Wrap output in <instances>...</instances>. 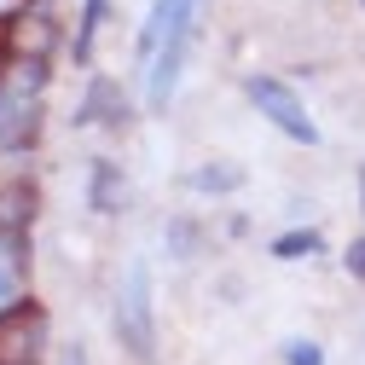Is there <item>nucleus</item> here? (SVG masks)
Masks as SVG:
<instances>
[{"label":"nucleus","mask_w":365,"mask_h":365,"mask_svg":"<svg viewBox=\"0 0 365 365\" xmlns=\"http://www.w3.org/2000/svg\"><path fill=\"white\" fill-rule=\"evenodd\" d=\"M110 325H116V342L128 348V359H140V365L157 359V313H151V267L145 261H133L122 272V296H116Z\"/></svg>","instance_id":"1"},{"label":"nucleus","mask_w":365,"mask_h":365,"mask_svg":"<svg viewBox=\"0 0 365 365\" xmlns=\"http://www.w3.org/2000/svg\"><path fill=\"white\" fill-rule=\"evenodd\" d=\"M244 99L279 128V133H290L296 145H319V122L307 116V105L296 99V87H284L279 76H250L244 81Z\"/></svg>","instance_id":"2"},{"label":"nucleus","mask_w":365,"mask_h":365,"mask_svg":"<svg viewBox=\"0 0 365 365\" xmlns=\"http://www.w3.org/2000/svg\"><path fill=\"white\" fill-rule=\"evenodd\" d=\"M41 354H47V313L12 296L0 307V365H41Z\"/></svg>","instance_id":"3"},{"label":"nucleus","mask_w":365,"mask_h":365,"mask_svg":"<svg viewBox=\"0 0 365 365\" xmlns=\"http://www.w3.org/2000/svg\"><path fill=\"white\" fill-rule=\"evenodd\" d=\"M87 203H93L99 215H116L128 209V180L110 157H93V168H87Z\"/></svg>","instance_id":"4"},{"label":"nucleus","mask_w":365,"mask_h":365,"mask_svg":"<svg viewBox=\"0 0 365 365\" xmlns=\"http://www.w3.org/2000/svg\"><path fill=\"white\" fill-rule=\"evenodd\" d=\"M93 122L122 128V87H116L110 76H93V87H87V99H81V110H76V128H93Z\"/></svg>","instance_id":"5"},{"label":"nucleus","mask_w":365,"mask_h":365,"mask_svg":"<svg viewBox=\"0 0 365 365\" xmlns=\"http://www.w3.org/2000/svg\"><path fill=\"white\" fill-rule=\"evenodd\" d=\"M180 186L197 192V197H232L244 186V168L238 163H203V168H186L180 174Z\"/></svg>","instance_id":"6"},{"label":"nucleus","mask_w":365,"mask_h":365,"mask_svg":"<svg viewBox=\"0 0 365 365\" xmlns=\"http://www.w3.org/2000/svg\"><path fill=\"white\" fill-rule=\"evenodd\" d=\"M35 105L29 99H18V93H0V151H18L29 133H35Z\"/></svg>","instance_id":"7"},{"label":"nucleus","mask_w":365,"mask_h":365,"mask_svg":"<svg viewBox=\"0 0 365 365\" xmlns=\"http://www.w3.org/2000/svg\"><path fill=\"white\" fill-rule=\"evenodd\" d=\"M319 250H325V238H319L313 226H296V232H279V238H272V255H279V261H307V255H319Z\"/></svg>","instance_id":"8"},{"label":"nucleus","mask_w":365,"mask_h":365,"mask_svg":"<svg viewBox=\"0 0 365 365\" xmlns=\"http://www.w3.org/2000/svg\"><path fill=\"white\" fill-rule=\"evenodd\" d=\"M105 29V0H81V35H76V64H93V41Z\"/></svg>","instance_id":"9"},{"label":"nucleus","mask_w":365,"mask_h":365,"mask_svg":"<svg viewBox=\"0 0 365 365\" xmlns=\"http://www.w3.org/2000/svg\"><path fill=\"white\" fill-rule=\"evenodd\" d=\"M29 215H35V192H29V186L0 192V232H12V226L24 232V226H29Z\"/></svg>","instance_id":"10"},{"label":"nucleus","mask_w":365,"mask_h":365,"mask_svg":"<svg viewBox=\"0 0 365 365\" xmlns=\"http://www.w3.org/2000/svg\"><path fill=\"white\" fill-rule=\"evenodd\" d=\"M279 354H284V365H325V348H319V342H307V336H290Z\"/></svg>","instance_id":"11"},{"label":"nucleus","mask_w":365,"mask_h":365,"mask_svg":"<svg viewBox=\"0 0 365 365\" xmlns=\"http://www.w3.org/2000/svg\"><path fill=\"white\" fill-rule=\"evenodd\" d=\"M168 244H174L168 255H180V261H186V255L197 250V226H192V220H174V232H168Z\"/></svg>","instance_id":"12"},{"label":"nucleus","mask_w":365,"mask_h":365,"mask_svg":"<svg viewBox=\"0 0 365 365\" xmlns=\"http://www.w3.org/2000/svg\"><path fill=\"white\" fill-rule=\"evenodd\" d=\"M342 267H348V272H354V279L365 284V238H354V244L342 250Z\"/></svg>","instance_id":"13"},{"label":"nucleus","mask_w":365,"mask_h":365,"mask_svg":"<svg viewBox=\"0 0 365 365\" xmlns=\"http://www.w3.org/2000/svg\"><path fill=\"white\" fill-rule=\"evenodd\" d=\"M12 296H18V284H12V272H6V267H0V307H6Z\"/></svg>","instance_id":"14"},{"label":"nucleus","mask_w":365,"mask_h":365,"mask_svg":"<svg viewBox=\"0 0 365 365\" xmlns=\"http://www.w3.org/2000/svg\"><path fill=\"white\" fill-rule=\"evenodd\" d=\"M64 365H87V348H81V342H70V348H64Z\"/></svg>","instance_id":"15"},{"label":"nucleus","mask_w":365,"mask_h":365,"mask_svg":"<svg viewBox=\"0 0 365 365\" xmlns=\"http://www.w3.org/2000/svg\"><path fill=\"white\" fill-rule=\"evenodd\" d=\"M359 209H365V168H359Z\"/></svg>","instance_id":"16"}]
</instances>
